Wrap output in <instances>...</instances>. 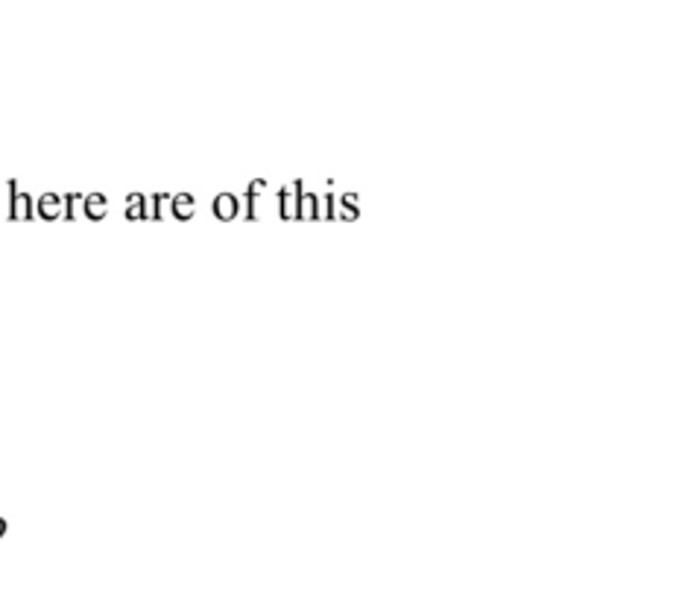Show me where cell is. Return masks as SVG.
Returning a JSON list of instances; mask_svg holds the SVG:
<instances>
[{
  "instance_id": "6da1fadb",
  "label": "cell",
  "mask_w": 676,
  "mask_h": 599,
  "mask_svg": "<svg viewBox=\"0 0 676 599\" xmlns=\"http://www.w3.org/2000/svg\"><path fill=\"white\" fill-rule=\"evenodd\" d=\"M9 202H12V208H9L12 220H32V199L18 193V185H15V181H9Z\"/></svg>"
},
{
  "instance_id": "277c9868",
  "label": "cell",
  "mask_w": 676,
  "mask_h": 599,
  "mask_svg": "<svg viewBox=\"0 0 676 599\" xmlns=\"http://www.w3.org/2000/svg\"><path fill=\"white\" fill-rule=\"evenodd\" d=\"M173 211H176V216H191V211H193V205H191V196H176V202H173Z\"/></svg>"
},
{
  "instance_id": "8992f818",
  "label": "cell",
  "mask_w": 676,
  "mask_h": 599,
  "mask_svg": "<svg viewBox=\"0 0 676 599\" xmlns=\"http://www.w3.org/2000/svg\"><path fill=\"white\" fill-rule=\"evenodd\" d=\"M4 532H6V521H0V538H4Z\"/></svg>"
},
{
  "instance_id": "7a4b0ae2",
  "label": "cell",
  "mask_w": 676,
  "mask_h": 599,
  "mask_svg": "<svg viewBox=\"0 0 676 599\" xmlns=\"http://www.w3.org/2000/svg\"><path fill=\"white\" fill-rule=\"evenodd\" d=\"M39 211H41L44 220H53V216H59V196H53V193L41 196V199H39Z\"/></svg>"
},
{
  "instance_id": "3957f363",
  "label": "cell",
  "mask_w": 676,
  "mask_h": 599,
  "mask_svg": "<svg viewBox=\"0 0 676 599\" xmlns=\"http://www.w3.org/2000/svg\"><path fill=\"white\" fill-rule=\"evenodd\" d=\"M88 216L91 220H97V216L106 213V196H88V205H85Z\"/></svg>"
},
{
  "instance_id": "5b68a950",
  "label": "cell",
  "mask_w": 676,
  "mask_h": 599,
  "mask_svg": "<svg viewBox=\"0 0 676 599\" xmlns=\"http://www.w3.org/2000/svg\"><path fill=\"white\" fill-rule=\"evenodd\" d=\"M126 216H146V211H144V199L141 196H129V211H126Z\"/></svg>"
}]
</instances>
